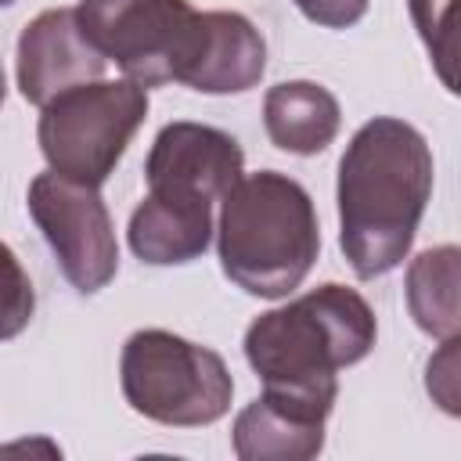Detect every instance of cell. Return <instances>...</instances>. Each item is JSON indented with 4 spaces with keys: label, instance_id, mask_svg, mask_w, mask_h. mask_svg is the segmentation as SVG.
I'll use <instances>...</instances> for the list:
<instances>
[{
    "label": "cell",
    "instance_id": "cell-9",
    "mask_svg": "<svg viewBox=\"0 0 461 461\" xmlns=\"http://www.w3.org/2000/svg\"><path fill=\"white\" fill-rule=\"evenodd\" d=\"M241 166L245 155L230 133L202 122H169L158 130L148 151L144 176L148 187L191 191L198 198L216 202L241 176Z\"/></svg>",
    "mask_w": 461,
    "mask_h": 461
},
{
    "label": "cell",
    "instance_id": "cell-2",
    "mask_svg": "<svg viewBox=\"0 0 461 461\" xmlns=\"http://www.w3.org/2000/svg\"><path fill=\"white\" fill-rule=\"evenodd\" d=\"M375 346V313L346 285H321L259 313L245 331V360L267 389L335 407V375Z\"/></svg>",
    "mask_w": 461,
    "mask_h": 461
},
{
    "label": "cell",
    "instance_id": "cell-5",
    "mask_svg": "<svg viewBox=\"0 0 461 461\" xmlns=\"http://www.w3.org/2000/svg\"><path fill=\"white\" fill-rule=\"evenodd\" d=\"M126 403L158 425H209L230 411L234 378L220 353L162 328L133 331L119 357Z\"/></svg>",
    "mask_w": 461,
    "mask_h": 461
},
{
    "label": "cell",
    "instance_id": "cell-7",
    "mask_svg": "<svg viewBox=\"0 0 461 461\" xmlns=\"http://www.w3.org/2000/svg\"><path fill=\"white\" fill-rule=\"evenodd\" d=\"M29 212L43 230L61 274L83 295L101 292L119 270L112 216L94 184L40 173L29 184Z\"/></svg>",
    "mask_w": 461,
    "mask_h": 461
},
{
    "label": "cell",
    "instance_id": "cell-18",
    "mask_svg": "<svg viewBox=\"0 0 461 461\" xmlns=\"http://www.w3.org/2000/svg\"><path fill=\"white\" fill-rule=\"evenodd\" d=\"M292 4L324 29H346L360 22L367 11V0H292Z\"/></svg>",
    "mask_w": 461,
    "mask_h": 461
},
{
    "label": "cell",
    "instance_id": "cell-8",
    "mask_svg": "<svg viewBox=\"0 0 461 461\" xmlns=\"http://www.w3.org/2000/svg\"><path fill=\"white\" fill-rule=\"evenodd\" d=\"M104 65L108 61L86 40L76 7H50L18 36V90L40 108L79 83L101 79Z\"/></svg>",
    "mask_w": 461,
    "mask_h": 461
},
{
    "label": "cell",
    "instance_id": "cell-12",
    "mask_svg": "<svg viewBox=\"0 0 461 461\" xmlns=\"http://www.w3.org/2000/svg\"><path fill=\"white\" fill-rule=\"evenodd\" d=\"M267 72V43L259 29L238 11H209V32L191 76L198 94H241Z\"/></svg>",
    "mask_w": 461,
    "mask_h": 461
},
{
    "label": "cell",
    "instance_id": "cell-15",
    "mask_svg": "<svg viewBox=\"0 0 461 461\" xmlns=\"http://www.w3.org/2000/svg\"><path fill=\"white\" fill-rule=\"evenodd\" d=\"M411 4V18L432 54V65L443 79L447 90H457V76H454V65H457V47H454V11L457 4L454 0H407Z\"/></svg>",
    "mask_w": 461,
    "mask_h": 461
},
{
    "label": "cell",
    "instance_id": "cell-11",
    "mask_svg": "<svg viewBox=\"0 0 461 461\" xmlns=\"http://www.w3.org/2000/svg\"><path fill=\"white\" fill-rule=\"evenodd\" d=\"M212 202L191 191L148 187V198L130 216V249L151 267L191 263L209 249Z\"/></svg>",
    "mask_w": 461,
    "mask_h": 461
},
{
    "label": "cell",
    "instance_id": "cell-19",
    "mask_svg": "<svg viewBox=\"0 0 461 461\" xmlns=\"http://www.w3.org/2000/svg\"><path fill=\"white\" fill-rule=\"evenodd\" d=\"M4 90H7V86H4V68H0V104H4Z\"/></svg>",
    "mask_w": 461,
    "mask_h": 461
},
{
    "label": "cell",
    "instance_id": "cell-3",
    "mask_svg": "<svg viewBox=\"0 0 461 461\" xmlns=\"http://www.w3.org/2000/svg\"><path fill=\"white\" fill-rule=\"evenodd\" d=\"M321 252L306 187L285 173L238 176L220 209V267L249 295L281 299L303 285Z\"/></svg>",
    "mask_w": 461,
    "mask_h": 461
},
{
    "label": "cell",
    "instance_id": "cell-10",
    "mask_svg": "<svg viewBox=\"0 0 461 461\" xmlns=\"http://www.w3.org/2000/svg\"><path fill=\"white\" fill-rule=\"evenodd\" d=\"M331 407L263 389L234 418V454L241 461H306L324 450Z\"/></svg>",
    "mask_w": 461,
    "mask_h": 461
},
{
    "label": "cell",
    "instance_id": "cell-17",
    "mask_svg": "<svg viewBox=\"0 0 461 461\" xmlns=\"http://www.w3.org/2000/svg\"><path fill=\"white\" fill-rule=\"evenodd\" d=\"M454 360H457V335L443 339L439 357L429 360V393L443 403V411L457 414V378H454Z\"/></svg>",
    "mask_w": 461,
    "mask_h": 461
},
{
    "label": "cell",
    "instance_id": "cell-14",
    "mask_svg": "<svg viewBox=\"0 0 461 461\" xmlns=\"http://www.w3.org/2000/svg\"><path fill=\"white\" fill-rule=\"evenodd\" d=\"M457 249L439 245L421 252L407 270V306L421 331L432 339H454L461 313H457Z\"/></svg>",
    "mask_w": 461,
    "mask_h": 461
},
{
    "label": "cell",
    "instance_id": "cell-6",
    "mask_svg": "<svg viewBox=\"0 0 461 461\" xmlns=\"http://www.w3.org/2000/svg\"><path fill=\"white\" fill-rule=\"evenodd\" d=\"M148 115V94L133 79L79 83L43 104L36 140L58 176L104 184L119 166L130 137Z\"/></svg>",
    "mask_w": 461,
    "mask_h": 461
},
{
    "label": "cell",
    "instance_id": "cell-4",
    "mask_svg": "<svg viewBox=\"0 0 461 461\" xmlns=\"http://www.w3.org/2000/svg\"><path fill=\"white\" fill-rule=\"evenodd\" d=\"M76 18L97 54L140 86H187L209 32V11L187 0H79Z\"/></svg>",
    "mask_w": 461,
    "mask_h": 461
},
{
    "label": "cell",
    "instance_id": "cell-13",
    "mask_svg": "<svg viewBox=\"0 0 461 461\" xmlns=\"http://www.w3.org/2000/svg\"><path fill=\"white\" fill-rule=\"evenodd\" d=\"M342 122V108L335 94L310 79L277 83L263 97V126L267 137L292 155H317L324 151Z\"/></svg>",
    "mask_w": 461,
    "mask_h": 461
},
{
    "label": "cell",
    "instance_id": "cell-16",
    "mask_svg": "<svg viewBox=\"0 0 461 461\" xmlns=\"http://www.w3.org/2000/svg\"><path fill=\"white\" fill-rule=\"evenodd\" d=\"M32 310H36L32 281L18 263V256L11 252V245L0 241V342L22 335L32 321Z\"/></svg>",
    "mask_w": 461,
    "mask_h": 461
},
{
    "label": "cell",
    "instance_id": "cell-20",
    "mask_svg": "<svg viewBox=\"0 0 461 461\" xmlns=\"http://www.w3.org/2000/svg\"><path fill=\"white\" fill-rule=\"evenodd\" d=\"M7 4H14V0H0V7H7Z\"/></svg>",
    "mask_w": 461,
    "mask_h": 461
},
{
    "label": "cell",
    "instance_id": "cell-1",
    "mask_svg": "<svg viewBox=\"0 0 461 461\" xmlns=\"http://www.w3.org/2000/svg\"><path fill=\"white\" fill-rule=\"evenodd\" d=\"M432 194L425 137L393 115L364 122L339 162V245L357 277L396 270Z\"/></svg>",
    "mask_w": 461,
    "mask_h": 461
}]
</instances>
